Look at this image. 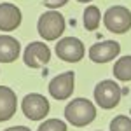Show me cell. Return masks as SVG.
<instances>
[{
    "instance_id": "cell-4",
    "label": "cell",
    "mask_w": 131,
    "mask_h": 131,
    "mask_svg": "<svg viewBox=\"0 0 131 131\" xmlns=\"http://www.w3.org/2000/svg\"><path fill=\"white\" fill-rule=\"evenodd\" d=\"M21 110H23L26 119L40 121L44 117H47V114H49V101H47V98L44 94L30 93L21 101Z\"/></svg>"
},
{
    "instance_id": "cell-9",
    "label": "cell",
    "mask_w": 131,
    "mask_h": 131,
    "mask_svg": "<svg viewBox=\"0 0 131 131\" xmlns=\"http://www.w3.org/2000/svg\"><path fill=\"white\" fill-rule=\"evenodd\" d=\"M121 52V46L115 40H103L96 42L89 47V60L94 63H107V61L115 60Z\"/></svg>"
},
{
    "instance_id": "cell-6",
    "label": "cell",
    "mask_w": 131,
    "mask_h": 131,
    "mask_svg": "<svg viewBox=\"0 0 131 131\" xmlns=\"http://www.w3.org/2000/svg\"><path fill=\"white\" fill-rule=\"evenodd\" d=\"M56 56L63 61H68V63H77L84 58L86 54V47L82 40H79L77 37H63L58 44H56Z\"/></svg>"
},
{
    "instance_id": "cell-5",
    "label": "cell",
    "mask_w": 131,
    "mask_h": 131,
    "mask_svg": "<svg viewBox=\"0 0 131 131\" xmlns=\"http://www.w3.org/2000/svg\"><path fill=\"white\" fill-rule=\"evenodd\" d=\"M121 100V88L115 81H101L94 88V101L101 108L110 110Z\"/></svg>"
},
{
    "instance_id": "cell-2",
    "label": "cell",
    "mask_w": 131,
    "mask_h": 131,
    "mask_svg": "<svg viewBox=\"0 0 131 131\" xmlns=\"http://www.w3.org/2000/svg\"><path fill=\"white\" fill-rule=\"evenodd\" d=\"M103 25L110 33H126L131 30V10L122 5H112L103 14Z\"/></svg>"
},
{
    "instance_id": "cell-7",
    "label": "cell",
    "mask_w": 131,
    "mask_h": 131,
    "mask_svg": "<svg viewBox=\"0 0 131 131\" xmlns=\"http://www.w3.org/2000/svg\"><path fill=\"white\" fill-rule=\"evenodd\" d=\"M51 60V51L47 44L44 42H31L26 46V49L23 52V61L26 67L30 68H40L46 67Z\"/></svg>"
},
{
    "instance_id": "cell-19",
    "label": "cell",
    "mask_w": 131,
    "mask_h": 131,
    "mask_svg": "<svg viewBox=\"0 0 131 131\" xmlns=\"http://www.w3.org/2000/svg\"><path fill=\"white\" fill-rule=\"evenodd\" d=\"M77 2H82V4H88V2H91V0H77Z\"/></svg>"
},
{
    "instance_id": "cell-16",
    "label": "cell",
    "mask_w": 131,
    "mask_h": 131,
    "mask_svg": "<svg viewBox=\"0 0 131 131\" xmlns=\"http://www.w3.org/2000/svg\"><path fill=\"white\" fill-rule=\"evenodd\" d=\"M37 131H67V124L61 119H47L39 126Z\"/></svg>"
},
{
    "instance_id": "cell-13",
    "label": "cell",
    "mask_w": 131,
    "mask_h": 131,
    "mask_svg": "<svg viewBox=\"0 0 131 131\" xmlns=\"http://www.w3.org/2000/svg\"><path fill=\"white\" fill-rule=\"evenodd\" d=\"M101 23V12L96 5H88L84 9V28L88 31H94Z\"/></svg>"
},
{
    "instance_id": "cell-18",
    "label": "cell",
    "mask_w": 131,
    "mask_h": 131,
    "mask_svg": "<svg viewBox=\"0 0 131 131\" xmlns=\"http://www.w3.org/2000/svg\"><path fill=\"white\" fill-rule=\"evenodd\" d=\"M5 131H31V129L26 126H12V128H7Z\"/></svg>"
},
{
    "instance_id": "cell-8",
    "label": "cell",
    "mask_w": 131,
    "mask_h": 131,
    "mask_svg": "<svg viewBox=\"0 0 131 131\" xmlns=\"http://www.w3.org/2000/svg\"><path fill=\"white\" fill-rule=\"evenodd\" d=\"M73 84H75L73 72H65L61 75H56L49 82V94L54 100H67L73 93Z\"/></svg>"
},
{
    "instance_id": "cell-3",
    "label": "cell",
    "mask_w": 131,
    "mask_h": 131,
    "mask_svg": "<svg viewBox=\"0 0 131 131\" xmlns=\"http://www.w3.org/2000/svg\"><path fill=\"white\" fill-rule=\"evenodd\" d=\"M37 30L40 33V37L44 40H56L60 39L61 33L65 31V18L61 16L58 10H49V12H44L39 23H37Z\"/></svg>"
},
{
    "instance_id": "cell-11",
    "label": "cell",
    "mask_w": 131,
    "mask_h": 131,
    "mask_svg": "<svg viewBox=\"0 0 131 131\" xmlns=\"http://www.w3.org/2000/svg\"><path fill=\"white\" fill-rule=\"evenodd\" d=\"M16 110H18L16 93L7 86H0V122L9 121L10 117H14Z\"/></svg>"
},
{
    "instance_id": "cell-14",
    "label": "cell",
    "mask_w": 131,
    "mask_h": 131,
    "mask_svg": "<svg viewBox=\"0 0 131 131\" xmlns=\"http://www.w3.org/2000/svg\"><path fill=\"white\" fill-rule=\"evenodd\" d=\"M114 75L117 81H131V56H122L114 65Z\"/></svg>"
},
{
    "instance_id": "cell-12",
    "label": "cell",
    "mask_w": 131,
    "mask_h": 131,
    "mask_svg": "<svg viewBox=\"0 0 131 131\" xmlns=\"http://www.w3.org/2000/svg\"><path fill=\"white\" fill-rule=\"evenodd\" d=\"M19 40L10 35H0V63H12L19 58Z\"/></svg>"
},
{
    "instance_id": "cell-1",
    "label": "cell",
    "mask_w": 131,
    "mask_h": 131,
    "mask_svg": "<svg viewBox=\"0 0 131 131\" xmlns=\"http://www.w3.org/2000/svg\"><path fill=\"white\" fill-rule=\"evenodd\" d=\"M65 117L67 121L77 126V128H84L89 122L94 121L96 117V108L89 100L86 98H75L72 100L67 107H65Z\"/></svg>"
},
{
    "instance_id": "cell-10",
    "label": "cell",
    "mask_w": 131,
    "mask_h": 131,
    "mask_svg": "<svg viewBox=\"0 0 131 131\" xmlns=\"http://www.w3.org/2000/svg\"><path fill=\"white\" fill-rule=\"evenodd\" d=\"M21 25V10L14 4H0V31H14Z\"/></svg>"
},
{
    "instance_id": "cell-15",
    "label": "cell",
    "mask_w": 131,
    "mask_h": 131,
    "mask_svg": "<svg viewBox=\"0 0 131 131\" xmlns=\"http://www.w3.org/2000/svg\"><path fill=\"white\" fill-rule=\"evenodd\" d=\"M110 131H131V119L126 115H117L110 121Z\"/></svg>"
},
{
    "instance_id": "cell-17",
    "label": "cell",
    "mask_w": 131,
    "mask_h": 131,
    "mask_svg": "<svg viewBox=\"0 0 131 131\" xmlns=\"http://www.w3.org/2000/svg\"><path fill=\"white\" fill-rule=\"evenodd\" d=\"M67 4H68V0H44V5L49 9H58V7L67 5Z\"/></svg>"
}]
</instances>
